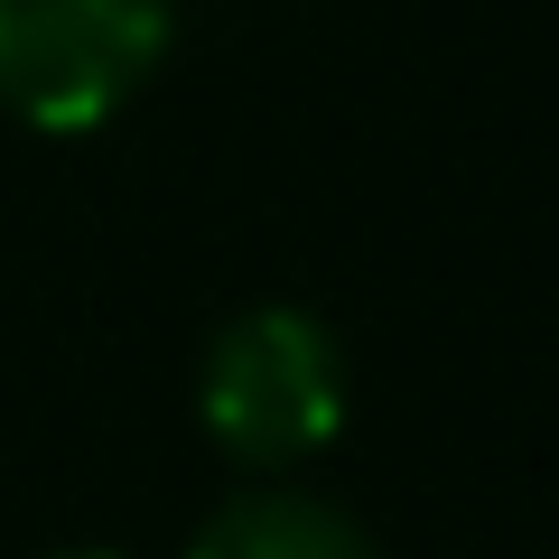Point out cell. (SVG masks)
I'll use <instances>...</instances> for the list:
<instances>
[{"mask_svg": "<svg viewBox=\"0 0 559 559\" xmlns=\"http://www.w3.org/2000/svg\"><path fill=\"white\" fill-rule=\"evenodd\" d=\"M187 559H382V550L336 513V503L261 485V495H234V503H224V513L187 540Z\"/></svg>", "mask_w": 559, "mask_h": 559, "instance_id": "obj_3", "label": "cell"}, {"mask_svg": "<svg viewBox=\"0 0 559 559\" xmlns=\"http://www.w3.org/2000/svg\"><path fill=\"white\" fill-rule=\"evenodd\" d=\"M178 0H0V103L38 131H94L168 47Z\"/></svg>", "mask_w": 559, "mask_h": 559, "instance_id": "obj_2", "label": "cell"}, {"mask_svg": "<svg viewBox=\"0 0 559 559\" xmlns=\"http://www.w3.org/2000/svg\"><path fill=\"white\" fill-rule=\"evenodd\" d=\"M66 559H103V550H66Z\"/></svg>", "mask_w": 559, "mask_h": 559, "instance_id": "obj_4", "label": "cell"}, {"mask_svg": "<svg viewBox=\"0 0 559 559\" xmlns=\"http://www.w3.org/2000/svg\"><path fill=\"white\" fill-rule=\"evenodd\" d=\"M205 439L242 466H299L336 439L345 419V364L308 308H242L215 345H205L197 382Z\"/></svg>", "mask_w": 559, "mask_h": 559, "instance_id": "obj_1", "label": "cell"}]
</instances>
